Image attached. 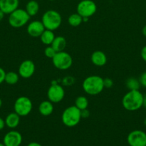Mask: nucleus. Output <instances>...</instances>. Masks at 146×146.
<instances>
[{
	"label": "nucleus",
	"mask_w": 146,
	"mask_h": 146,
	"mask_svg": "<svg viewBox=\"0 0 146 146\" xmlns=\"http://www.w3.org/2000/svg\"><path fill=\"white\" fill-rule=\"evenodd\" d=\"M45 27L43 25L42 21L39 20H34L28 24L27 27V34L31 37H40L43 31L45 30Z\"/></svg>",
	"instance_id": "nucleus-13"
},
{
	"label": "nucleus",
	"mask_w": 146,
	"mask_h": 146,
	"mask_svg": "<svg viewBox=\"0 0 146 146\" xmlns=\"http://www.w3.org/2000/svg\"><path fill=\"white\" fill-rule=\"evenodd\" d=\"M40 40H41L42 43L44 45L50 46L52 44L53 41H54V38H55V35L53 31L51 30L45 29L43 31L42 34L40 36Z\"/></svg>",
	"instance_id": "nucleus-19"
},
{
	"label": "nucleus",
	"mask_w": 146,
	"mask_h": 146,
	"mask_svg": "<svg viewBox=\"0 0 146 146\" xmlns=\"http://www.w3.org/2000/svg\"><path fill=\"white\" fill-rule=\"evenodd\" d=\"M41 21L46 29L54 31L60 27L62 22V18L58 11L50 9L43 14Z\"/></svg>",
	"instance_id": "nucleus-4"
},
{
	"label": "nucleus",
	"mask_w": 146,
	"mask_h": 146,
	"mask_svg": "<svg viewBox=\"0 0 146 146\" xmlns=\"http://www.w3.org/2000/svg\"><path fill=\"white\" fill-rule=\"evenodd\" d=\"M74 82H75L74 78L72 76H65L64 78H63L62 80V85L66 86H72L73 84H74Z\"/></svg>",
	"instance_id": "nucleus-26"
},
{
	"label": "nucleus",
	"mask_w": 146,
	"mask_h": 146,
	"mask_svg": "<svg viewBox=\"0 0 146 146\" xmlns=\"http://www.w3.org/2000/svg\"><path fill=\"white\" fill-rule=\"evenodd\" d=\"M35 72V64L31 60L27 59L20 64L18 68V74L23 78H29Z\"/></svg>",
	"instance_id": "nucleus-11"
},
{
	"label": "nucleus",
	"mask_w": 146,
	"mask_h": 146,
	"mask_svg": "<svg viewBox=\"0 0 146 146\" xmlns=\"http://www.w3.org/2000/svg\"><path fill=\"white\" fill-rule=\"evenodd\" d=\"M142 33H143V36H144L145 37H146V25H145L144 27H143V29H142Z\"/></svg>",
	"instance_id": "nucleus-35"
},
{
	"label": "nucleus",
	"mask_w": 146,
	"mask_h": 146,
	"mask_svg": "<svg viewBox=\"0 0 146 146\" xmlns=\"http://www.w3.org/2000/svg\"><path fill=\"white\" fill-rule=\"evenodd\" d=\"M82 87L83 91L88 95H98L104 88L103 78L100 76H89L84 78L82 84Z\"/></svg>",
	"instance_id": "nucleus-2"
},
{
	"label": "nucleus",
	"mask_w": 146,
	"mask_h": 146,
	"mask_svg": "<svg viewBox=\"0 0 146 146\" xmlns=\"http://www.w3.org/2000/svg\"><path fill=\"white\" fill-rule=\"evenodd\" d=\"M27 146H42L41 144H40L39 143L37 142H31L30 143H29Z\"/></svg>",
	"instance_id": "nucleus-33"
},
{
	"label": "nucleus",
	"mask_w": 146,
	"mask_h": 146,
	"mask_svg": "<svg viewBox=\"0 0 146 146\" xmlns=\"http://www.w3.org/2000/svg\"><path fill=\"white\" fill-rule=\"evenodd\" d=\"M140 56H141V58L145 62H146V46L142 48L141 51H140Z\"/></svg>",
	"instance_id": "nucleus-31"
},
{
	"label": "nucleus",
	"mask_w": 146,
	"mask_h": 146,
	"mask_svg": "<svg viewBox=\"0 0 146 146\" xmlns=\"http://www.w3.org/2000/svg\"><path fill=\"white\" fill-rule=\"evenodd\" d=\"M62 122L65 126L72 128L80 123L81 121V112L75 106H70L64 110L62 113Z\"/></svg>",
	"instance_id": "nucleus-3"
},
{
	"label": "nucleus",
	"mask_w": 146,
	"mask_h": 146,
	"mask_svg": "<svg viewBox=\"0 0 146 146\" xmlns=\"http://www.w3.org/2000/svg\"><path fill=\"white\" fill-rule=\"evenodd\" d=\"M9 15V24L11 27L15 29L21 28L25 26L31 18L25 9L19 8L14 10Z\"/></svg>",
	"instance_id": "nucleus-5"
},
{
	"label": "nucleus",
	"mask_w": 146,
	"mask_h": 146,
	"mask_svg": "<svg viewBox=\"0 0 146 146\" xmlns=\"http://www.w3.org/2000/svg\"><path fill=\"white\" fill-rule=\"evenodd\" d=\"M143 107H145V108H146V95L144 96V97H143Z\"/></svg>",
	"instance_id": "nucleus-36"
},
{
	"label": "nucleus",
	"mask_w": 146,
	"mask_h": 146,
	"mask_svg": "<svg viewBox=\"0 0 146 146\" xmlns=\"http://www.w3.org/2000/svg\"><path fill=\"white\" fill-rule=\"evenodd\" d=\"M0 146H6L4 144V143H0Z\"/></svg>",
	"instance_id": "nucleus-38"
},
{
	"label": "nucleus",
	"mask_w": 146,
	"mask_h": 146,
	"mask_svg": "<svg viewBox=\"0 0 146 146\" xmlns=\"http://www.w3.org/2000/svg\"><path fill=\"white\" fill-rule=\"evenodd\" d=\"M126 87L129 91H133V90H139L140 87V81L138 79L133 77L127 78L125 83Z\"/></svg>",
	"instance_id": "nucleus-24"
},
{
	"label": "nucleus",
	"mask_w": 146,
	"mask_h": 146,
	"mask_svg": "<svg viewBox=\"0 0 146 146\" xmlns=\"http://www.w3.org/2000/svg\"><path fill=\"white\" fill-rule=\"evenodd\" d=\"M138 80L140 81V86L146 88V71L141 74V76H140Z\"/></svg>",
	"instance_id": "nucleus-28"
},
{
	"label": "nucleus",
	"mask_w": 146,
	"mask_h": 146,
	"mask_svg": "<svg viewBox=\"0 0 146 146\" xmlns=\"http://www.w3.org/2000/svg\"><path fill=\"white\" fill-rule=\"evenodd\" d=\"M33 108L32 101L27 96H20L16 99L14 104V112L21 117L27 116Z\"/></svg>",
	"instance_id": "nucleus-7"
},
{
	"label": "nucleus",
	"mask_w": 146,
	"mask_h": 146,
	"mask_svg": "<svg viewBox=\"0 0 146 146\" xmlns=\"http://www.w3.org/2000/svg\"><path fill=\"white\" fill-rule=\"evenodd\" d=\"M5 121H4V120L2 118H1L0 117V131H1V130L4 129V128L5 127Z\"/></svg>",
	"instance_id": "nucleus-32"
},
{
	"label": "nucleus",
	"mask_w": 146,
	"mask_h": 146,
	"mask_svg": "<svg viewBox=\"0 0 146 146\" xmlns=\"http://www.w3.org/2000/svg\"><path fill=\"white\" fill-rule=\"evenodd\" d=\"M97 4L92 0H80L77 6V13L82 18H90L97 11Z\"/></svg>",
	"instance_id": "nucleus-8"
},
{
	"label": "nucleus",
	"mask_w": 146,
	"mask_h": 146,
	"mask_svg": "<svg viewBox=\"0 0 146 146\" xmlns=\"http://www.w3.org/2000/svg\"><path fill=\"white\" fill-rule=\"evenodd\" d=\"M74 106L77 108H79L80 111L86 109V108H88L89 106L88 99L87 98V97L84 96H80L75 99Z\"/></svg>",
	"instance_id": "nucleus-23"
},
{
	"label": "nucleus",
	"mask_w": 146,
	"mask_h": 146,
	"mask_svg": "<svg viewBox=\"0 0 146 146\" xmlns=\"http://www.w3.org/2000/svg\"><path fill=\"white\" fill-rule=\"evenodd\" d=\"M5 75H6L5 71H4L2 68L0 67V84H1L3 82H4Z\"/></svg>",
	"instance_id": "nucleus-30"
},
{
	"label": "nucleus",
	"mask_w": 146,
	"mask_h": 146,
	"mask_svg": "<svg viewBox=\"0 0 146 146\" xmlns=\"http://www.w3.org/2000/svg\"><path fill=\"white\" fill-rule=\"evenodd\" d=\"M92 63L96 66L102 67L107 64V58L106 54L102 51H95L90 57Z\"/></svg>",
	"instance_id": "nucleus-15"
},
{
	"label": "nucleus",
	"mask_w": 146,
	"mask_h": 146,
	"mask_svg": "<svg viewBox=\"0 0 146 146\" xmlns=\"http://www.w3.org/2000/svg\"><path fill=\"white\" fill-rule=\"evenodd\" d=\"M130 146H146V133L141 130H134L127 137Z\"/></svg>",
	"instance_id": "nucleus-10"
},
{
	"label": "nucleus",
	"mask_w": 146,
	"mask_h": 146,
	"mask_svg": "<svg viewBox=\"0 0 146 146\" xmlns=\"http://www.w3.org/2000/svg\"><path fill=\"white\" fill-rule=\"evenodd\" d=\"M68 23L71 27H79L83 22V18L77 13L72 14L68 17Z\"/></svg>",
	"instance_id": "nucleus-22"
},
{
	"label": "nucleus",
	"mask_w": 146,
	"mask_h": 146,
	"mask_svg": "<svg viewBox=\"0 0 146 146\" xmlns=\"http://www.w3.org/2000/svg\"><path fill=\"white\" fill-rule=\"evenodd\" d=\"M144 125L146 126V118H145V120H144Z\"/></svg>",
	"instance_id": "nucleus-39"
},
{
	"label": "nucleus",
	"mask_w": 146,
	"mask_h": 146,
	"mask_svg": "<svg viewBox=\"0 0 146 146\" xmlns=\"http://www.w3.org/2000/svg\"><path fill=\"white\" fill-rule=\"evenodd\" d=\"M1 106H2V100H1V98H0V108H1Z\"/></svg>",
	"instance_id": "nucleus-37"
},
{
	"label": "nucleus",
	"mask_w": 146,
	"mask_h": 146,
	"mask_svg": "<svg viewBox=\"0 0 146 146\" xmlns=\"http://www.w3.org/2000/svg\"><path fill=\"white\" fill-rule=\"evenodd\" d=\"M4 15H5V14H4V13L3 12L1 9H0V21H2L3 19H4Z\"/></svg>",
	"instance_id": "nucleus-34"
},
{
	"label": "nucleus",
	"mask_w": 146,
	"mask_h": 146,
	"mask_svg": "<svg viewBox=\"0 0 146 146\" xmlns=\"http://www.w3.org/2000/svg\"><path fill=\"white\" fill-rule=\"evenodd\" d=\"M103 83H104V87L106 88H110L113 86V81L110 78H103Z\"/></svg>",
	"instance_id": "nucleus-27"
},
{
	"label": "nucleus",
	"mask_w": 146,
	"mask_h": 146,
	"mask_svg": "<svg viewBox=\"0 0 146 146\" xmlns=\"http://www.w3.org/2000/svg\"><path fill=\"white\" fill-rule=\"evenodd\" d=\"M47 96L49 101L52 103L59 104L64 99L65 91L62 86L56 82L54 84H52V85L49 87Z\"/></svg>",
	"instance_id": "nucleus-9"
},
{
	"label": "nucleus",
	"mask_w": 146,
	"mask_h": 146,
	"mask_svg": "<svg viewBox=\"0 0 146 146\" xmlns=\"http://www.w3.org/2000/svg\"><path fill=\"white\" fill-rule=\"evenodd\" d=\"M52 60L54 66L62 71L69 69L73 64L72 57L70 54L64 51L56 53L55 56Z\"/></svg>",
	"instance_id": "nucleus-6"
},
{
	"label": "nucleus",
	"mask_w": 146,
	"mask_h": 146,
	"mask_svg": "<svg viewBox=\"0 0 146 146\" xmlns=\"http://www.w3.org/2000/svg\"><path fill=\"white\" fill-rule=\"evenodd\" d=\"M144 95L139 90H133L126 93L122 99L123 107L127 111H136L143 105Z\"/></svg>",
	"instance_id": "nucleus-1"
},
{
	"label": "nucleus",
	"mask_w": 146,
	"mask_h": 146,
	"mask_svg": "<svg viewBox=\"0 0 146 146\" xmlns=\"http://www.w3.org/2000/svg\"><path fill=\"white\" fill-rule=\"evenodd\" d=\"M22 142V135L17 131H10L5 134L3 143L6 146H20Z\"/></svg>",
	"instance_id": "nucleus-12"
},
{
	"label": "nucleus",
	"mask_w": 146,
	"mask_h": 146,
	"mask_svg": "<svg viewBox=\"0 0 146 146\" xmlns=\"http://www.w3.org/2000/svg\"><path fill=\"white\" fill-rule=\"evenodd\" d=\"M19 0H0V9L5 14H9L19 8Z\"/></svg>",
	"instance_id": "nucleus-14"
},
{
	"label": "nucleus",
	"mask_w": 146,
	"mask_h": 146,
	"mask_svg": "<svg viewBox=\"0 0 146 146\" xmlns=\"http://www.w3.org/2000/svg\"><path fill=\"white\" fill-rule=\"evenodd\" d=\"M25 10L30 17L36 16L40 10V4L35 0H30L25 6Z\"/></svg>",
	"instance_id": "nucleus-20"
},
{
	"label": "nucleus",
	"mask_w": 146,
	"mask_h": 146,
	"mask_svg": "<svg viewBox=\"0 0 146 146\" xmlns=\"http://www.w3.org/2000/svg\"><path fill=\"white\" fill-rule=\"evenodd\" d=\"M20 115H19L17 113L12 112L9 113L5 118V125L9 128L14 129L16 128L20 123Z\"/></svg>",
	"instance_id": "nucleus-17"
},
{
	"label": "nucleus",
	"mask_w": 146,
	"mask_h": 146,
	"mask_svg": "<svg viewBox=\"0 0 146 146\" xmlns=\"http://www.w3.org/2000/svg\"><path fill=\"white\" fill-rule=\"evenodd\" d=\"M49 1H54V0H49Z\"/></svg>",
	"instance_id": "nucleus-40"
},
{
	"label": "nucleus",
	"mask_w": 146,
	"mask_h": 146,
	"mask_svg": "<svg viewBox=\"0 0 146 146\" xmlns=\"http://www.w3.org/2000/svg\"><path fill=\"white\" fill-rule=\"evenodd\" d=\"M19 80V75L17 73L14 72V71H9V72H6L5 75V79L4 81L7 83L9 85H15L18 83Z\"/></svg>",
	"instance_id": "nucleus-21"
},
{
	"label": "nucleus",
	"mask_w": 146,
	"mask_h": 146,
	"mask_svg": "<svg viewBox=\"0 0 146 146\" xmlns=\"http://www.w3.org/2000/svg\"><path fill=\"white\" fill-rule=\"evenodd\" d=\"M51 46L54 48L56 52L63 51L67 46V40L64 36H55Z\"/></svg>",
	"instance_id": "nucleus-18"
},
{
	"label": "nucleus",
	"mask_w": 146,
	"mask_h": 146,
	"mask_svg": "<svg viewBox=\"0 0 146 146\" xmlns=\"http://www.w3.org/2000/svg\"><path fill=\"white\" fill-rule=\"evenodd\" d=\"M38 110L40 113L43 116H49L52 115L54 111V106L53 103L47 101H43L40 104L38 107Z\"/></svg>",
	"instance_id": "nucleus-16"
},
{
	"label": "nucleus",
	"mask_w": 146,
	"mask_h": 146,
	"mask_svg": "<svg viewBox=\"0 0 146 146\" xmlns=\"http://www.w3.org/2000/svg\"><path fill=\"white\" fill-rule=\"evenodd\" d=\"M44 55L46 56V57L52 59L53 57L55 56L56 53L57 52H56L55 50L54 49V48L50 45V46H47L46 47L45 49H44Z\"/></svg>",
	"instance_id": "nucleus-25"
},
{
	"label": "nucleus",
	"mask_w": 146,
	"mask_h": 146,
	"mask_svg": "<svg viewBox=\"0 0 146 146\" xmlns=\"http://www.w3.org/2000/svg\"><path fill=\"white\" fill-rule=\"evenodd\" d=\"M81 118H88L90 115V112L87 108L84 110H81Z\"/></svg>",
	"instance_id": "nucleus-29"
}]
</instances>
